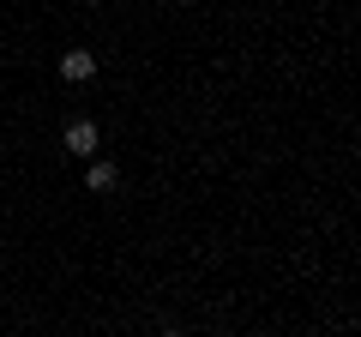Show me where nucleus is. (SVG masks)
<instances>
[{
  "label": "nucleus",
  "mask_w": 361,
  "mask_h": 337,
  "mask_svg": "<svg viewBox=\"0 0 361 337\" xmlns=\"http://www.w3.org/2000/svg\"><path fill=\"white\" fill-rule=\"evenodd\" d=\"M66 151L73 157H97V127H90V121H66Z\"/></svg>",
  "instance_id": "1"
},
{
  "label": "nucleus",
  "mask_w": 361,
  "mask_h": 337,
  "mask_svg": "<svg viewBox=\"0 0 361 337\" xmlns=\"http://www.w3.org/2000/svg\"><path fill=\"white\" fill-rule=\"evenodd\" d=\"M90 73H97V54H90V49H73L61 61V78H73V85H78V78H90Z\"/></svg>",
  "instance_id": "2"
},
{
  "label": "nucleus",
  "mask_w": 361,
  "mask_h": 337,
  "mask_svg": "<svg viewBox=\"0 0 361 337\" xmlns=\"http://www.w3.org/2000/svg\"><path fill=\"white\" fill-rule=\"evenodd\" d=\"M85 187H90V193H109V187H115V163H90L85 168Z\"/></svg>",
  "instance_id": "3"
},
{
  "label": "nucleus",
  "mask_w": 361,
  "mask_h": 337,
  "mask_svg": "<svg viewBox=\"0 0 361 337\" xmlns=\"http://www.w3.org/2000/svg\"><path fill=\"white\" fill-rule=\"evenodd\" d=\"M163 337H180V331H163Z\"/></svg>",
  "instance_id": "4"
}]
</instances>
